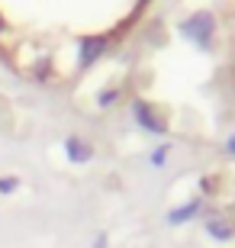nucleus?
I'll use <instances>...</instances> for the list:
<instances>
[{
    "instance_id": "f03ea898",
    "label": "nucleus",
    "mask_w": 235,
    "mask_h": 248,
    "mask_svg": "<svg viewBox=\"0 0 235 248\" xmlns=\"http://www.w3.org/2000/svg\"><path fill=\"white\" fill-rule=\"evenodd\" d=\"M209 232H216V235H222V239H226V235H229V226H222V222H209Z\"/></svg>"
},
{
    "instance_id": "f257e3e1",
    "label": "nucleus",
    "mask_w": 235,
    "mask_h": 248,
    "mask_svg": "<svg viewBox=\"0 0 235 248\" xmlns=\"http://www.w3.org/2000/svg\"><path fill=\"white\" fill-rule=\"evenodd\" d=\"M155 0H0V58L36 84L97 68L139 32Z\"/></svg>"
}]
</instances>
